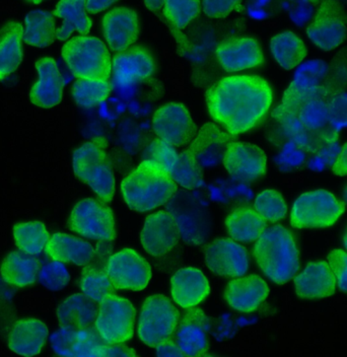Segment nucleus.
<instances>
[{
  "label": "nucleus",
  "instance_id": "27",
  "mask_svg": "<svg viewBox=\"0 0 347 357\" xmlns=\"http://www.w3.org/2000/svg\"><path fill=\"white\" fill-rule=\"evenodd\" d=\"M48 335V328L42 321L22 319L11 327L8 338V348L19 356H37L43 350Z\"/></svg>",
  "mask_w": 347,
  "mask_h": 357
},
{
  "label": "nucleus",
  "instance_id": "46",
  "mask_svg": "<svg viewBox=\"0 0 347 357\" xmlns=\"http://www.w3.org/2000/svg\"><path fill=\"white\" fill-rule=\"evenodd\" d=\"M328 263L335 276L337 287L347 292V253L342 250H333L329 253Z\"/></svg>",
  "mask_w": 347,
  "mask_h": 357
},
{
  "label": "nucleus",
  "instance_id": "17",
  "mask_svg": "<svg viewBox=\"0 0 347 357\" xmlns=\"http://www.w3.org/2000/svg\"><path fill=\"white\" fill-rule=\"evenodd\" d=\"M223 162L232 178L243 182L258 180L267 169V156L263 149L249 142H230L226 147Z\"/></svg>",
  "mask_w": 347,
  "mask_h": 357
},
{
  "label": "nucleus",
  "instance_id": "25",
  "mask_svg": "<svg viewBox=\"0 0 347 357\" xmlns=\"http://www.w3.org/2000/svg\"><path fill=\"white\" fill-rule=\"evenodd\" d=\"M172 298L183 309L195 307L207 298L210 292L207 276L194 267L178 270L171 279Z\"/></svg>",
  "mask_w": 347,
  "mask_h": 357
},
{
  "label": "nucleus",
  "instance_id": "51",
  "mask_svg": "<svg viewBox=\"0 0 347 357\" xmlns=\"http://www.w3.org/2000/svg\"><path fill=\"white\" fill-rule=\"evenodd\" d=\"M165 0H145V6L147 10L154 11H158L163 8Z\"/></svg>",
  "mask_w": 347,
  "mask_h": 357
},
{
  "label": "nucleus",
  "instance_id": "18",
  "mask_svg": "<svg viewBox=\"0 0 347 357\" xmlns=\"http://www.w3.org/2000/svg\"><path fill=\"white\" fill-rule=\"evenodd\" d=\"M180 229L171 212L162 211L147 216L141 231L143 249L152 256H163L178 244Z\"/></svg>",
  "mask_w": 347,
  "mask_h": 357
},
{
  "label": "nucleus",
  "instance_id": "20",
  "mask_svg": "<svg viewBox=\"0 0 347 357\" xmlns=\"http://www.w3.org/2000/svg\"><path fill=\"white\" fill-rule=\"evenodd\" d=\"M103 33L110 48L119 53L135 43L140 33V21L135 10L117 8L103 17Z\"/></svg>",
  "mask_w": 347,
  "mask_h": 357
},
{
  "label": "nucleus",
  "instance_id": "4",
  "mask_svg": "<svg viewBox=\"0 0 347 357\" xmlns=\"http://www.w3.org/2000/svg\"><path fill=\"white\" fill-rule=\"evenodd\" d=\"M107 146L106 138L101 136L80 145L73 153V166L76 177L101 200L110 203L115 194V177Z\"/></svg>",
  "mask_w": 347,
  "mask_h": 357
},
{
  "label": "nucleus",
  "instance_id": "11",
  "mask_svg": "<svg viewBox=\"0 0 347 357\" xmlns=\"http://www.w3.org/2000/svg\"><path fill=\"white\" fill-rule=\"evenodd\" d=\"M71 231L98 241H113L116 238L115 218L113 211L102 200L87 198L73 207L69 216Z\"/></svg>",
  "mask_w": 347,
  "mask_h": 357
},
{
  "label": "nucleus",
  "instance_id": "14",
  "mask_svg": "<svg viewBox=\"0 0 347 357\" xmlns=\"http://www.w3.org/2000/svg\"><path fill=\"white\" fill-rule=\"evenodd\" d=\"M106 271L117 289L140 291L152 278L147 261L132 249H124L110 257Z\"/></svg>",
  "mask_w": 347,
  "mask_h": 357
},
{
  "label": "nucleus",
  "instance_id": "8",
  "mask_svg": "<svg viewBox=\"0 0 347 357\" xmlns=\"http://www.w3.org/2000/svg\"><path fill=\"white\" fill-rule=\"evenodd\" d=\"M178 309L163 294H154L143 303L141 309L138 336L145 344L156 347L172 338L179 325Z\"/></svg>",
  "mask_w": 347,
  "mask_h": 357
},
{
  "label": "nucleus",
  "instance_id": "24",
  "mask_svg": "<svg viewBox=\"0 0 347 357\" xmlns=\"http://www.w3.org/2000/svg\"><path fill=\"white\" fill-rule=\"evenodd\" d=\"M268 294L270 287L263 278L251 274L228 282L225 289V300L236 311L252 312L260 307Z\"/></svg>",
  "mask_w": 347,
  "mask_h": 357
},
{
  "label": "nucleus",
  "instance_id": "40",
  "mask_svg": "<svg viewBox=\"0 0 347 357\" xmlns=\"http://www.w3.org/2000/svg\"><path fill=\"white\" fill-rule=\"evenodd\" d=\"M255 211L270 222H277L283 220L288 213L286 201L279 192L265 190L261 192L255 200Z\"/></svg>",
  "mask_w": 347,
  "mask_h": 357
},
{
  "label": "nucleus",
  "instance_id": "39",
  "mask_svg": "<svg viewBox=\"0 0 347 357\" xmlns=\"http://www.w3.org/2000/svg\"><path fill=\"white\" fill-rule=\"evenodd\" d=\"M163 15L170 26L183 30L200 15L199 0H165Z\"/></svg>",
  "mask_w": 347,
  "mask_h": 357
},
{
  "label": "nucleus",
  "instance_id": "29",
  "mask_svg": "<svg viewBox=\"0 0 347 357\" xmlns=\"http://www.w3.org/2000/svg\"><path fill=\"white\" fill-rule=\"evenodd\" d=\"M41 263L37 258L24 252H10L6 256L0 267L4 282L11 287H24L35 284L39 278Z\"/></svg>",
  "mask_w": 347,
  "mask_h": 357
},
{
  "label": "nucleus",
  "instance_id": "2",
  "mask_svg": "<svg viewBox=\"0 0 347 357\" xmlns=\"http://www.w3.org/2000/svg\"><path fill=\"white\" fill-rule=\"evenodd\" d=\"M173 176L162 166L145 160L121 184V193L132 211H151L165 205L176 194Z\"/></svg>",
  "mask_w": 347,
  "mask_h": 357
},
{
  "label": "nucleus",
  "instance_id": "32",
  "mask_svg": "<svg viewBox=\"0 0 347 357\" xmlns=\"http://www.w3.org/2000/svg\"><path fill=\"white\" fill-rule=\"evenodd\" d=\"M228 234L237 242H254L266 229V220L255 209L244 206L235 209L226 218Z\"/></svg>",
  "mask_w": 347,
  "mask_h": 357
},
{
  "label": "nucleus",
  "instance_id": "52",
  "mask_svg": "<svg viewBox=\"0 0 347 357\" xmlns=\"http://www.w3.org/2000/svg\"><path fill=\"white\" fill-rule=\"evenodd\" d=\"M308 1L313 4H320L323 0H308Z\"/></svg>",
  "mask_w": 347,
  "mask_h": 357
},
{
  "label": "nucleus",
  "instance_id": "42",
  "mask_svg": "<svg viewBox=\"0 0 347 357\" xmlns=\"http://www.w3.org/2000/svg\"><path fill=\"white\" fill-rule=\"evenodd\" d=\"M69 279L71 276L66 266L58 261L47 263L40 270L39 281L41 284L54 291L64 289L68 284Z\"/></svg>",
  "mask_w": 347,
  "mask_h": 357
},
{
  "label": "nucleus",
  "instance_id": "23",
  "mask_svg": "<svg viewBox=\"0 0 347 357\" xmlns=\"http://www.w3.org/2000/svg\"><path fill=\"white\" fill-rule=\"evenodd\" d=\"M105 344L93 326L80 330L62 327L52 337L53 349L59 356L100 357Z\"/></svg>",
  "mask_w": 347,
  "mask_h": 357
},
{
  "label": "nucleus",
  "instance_id": "34",
  "mask_svg": "<svg viewBox=\"0 0 347 357\" xmlns=\"http://www.w3.org/2000/svg\"><path fill=\"white\" fill-rule=\"evenodd\" d=\"M270 50L277 63L286 70L301 66L308 55L303 40L290 31L274 36L270 41Z\"/></svg>",
  "mask_w": 347,
  "mask_h": 357
},
{
  "label": "nucleus",
  "instance_id": "44",
  "mask_svg": "<svg viewBox=\"0 0 347 357\" xmlns=\"http://www.w3.org/2000/svg\"><path fill=\"white\" fill-rule=\"evenodd\" d=\"M327 99L329 122L337 131L347 127V93L344 91L330 93Z\"/></svg>",
  "mask_w": 347,
  "mask_h": 357
},
{
  "label": "nucleus",
  "instance_id": "33",
  "mask_svg": "<svg viewBox=\"0 0 347 357\" xmlns=\"http://www.w3.org/2000/svg\"><path fill=\"white\" fill-rule=\"evenodd\" d=\"M55 17L64 20L56 31L60 41L68 39L73 32L87 35L91 29V20L87 15V0H59L54 10Z\"/></svg>",
  "mask_w": 347,
  "mask_h": 357
},
{
  "label": "nucleus",
  "instance_id": "3",
  "mask_svg": "<svg viewBox=\"0 0 347 357\" xmlns=\"http://www.w3.org/2000/svg\"><path fill=\"white\" fill-rule=\"evenodd\" d=\"M253 254L261 271L277 284L288 282L299 271V250L295 236L282 225L265 229L257 240Z\"/></svg>",
  "mask_w": 347,
  "mask_h": 357
},
{
  "label": "nucleus",
  "instance_id": "54",
  "mask_svg": "<svg viewBox=\"0 0 347 357\" xmlns=\"http://www.w3.org/2000/svg\"><path fill=\"white\" fill-rule=\"evenodd\" d=\"M344 245H346V250H347V231L346 234H344Z\"/></svg>",
  "mask_w": 347,
  "mask_h": 357
},
{
  "label": "nucleus",
  "instance_id": "53",
  "mask_svg": "<svg viewBox=\"0 0 347 357\" xmlns=\"http://www.w3.org/2000/svg\"><path fill=\"white\" fill-rule=\"evenodd\" d=\"M29 2H31V3H41L42 1H44V0H28Z\"/></svg>",
  "mask_w": 347,
  "mask_h": 357
},
{
  "label": "nucleus",
  "instance_id": "35",
  "mask_svg": "<svg viewBox=\"0 0 347 357\" xmlns=\"http://www.w3.org/2000/svg\"><path fill=\"white\" fill-rule=\"evenodd\" d=\"M54 17L49 11L36 10L26 17L24 40L30 46L46 48L56 39Z\"/></svg>",
  "mask_w": 347,
  "mask_h": 357
},
{
  "label": "nucleus",
  "instance_id": "7",
  "mask_svg": "<svg viewBox=\"0 0 347 357\" xmlns=\"http://www.w3.org/2000/svg\"><path fill=\"white\" fill-rule=\"evenodd\" d=\"M328 66L321 60H312L300 67L295 78L284 91L281 104L273 111L272 117L277 121L297 115L304 102L319 96H328L325 82Z\"/></svg>",
  "mask_w": 347,
  "mask_h": 357
},
{
  "label": "nucleus",
  "instance_id": "6",
  "mask_svg": "<svg viewBox=\"0 0 347 357\" xmlns=\"http://www.w3.org/2000/svg\"><path fill=\"white\" fill-rule=\"evenodd\" d=\"M235 136L223 132L214 123H207L201 127L191 144L179 155L178 164L172 176L177 184L186 189H195L203 183V167L200 158L205 151L216 145H228L234 142Z\"/></svg>",
  "mask_w": 347,
  "mask_h": 357
},
{
  "label": "nucleus",
  "instance_id": "37",
  "mask_svg": "<svg viewBox=\"0 0 347 357\" xmlns=\"http://www.w3.org/2000/svg\"><path fill=\"white\" fill-rule=\"evenodd\" d=\"M80 289L89 298L100 303L109 294H113L117 289L114 287L106 269L86 265L80 278Z\"/></svg>",
  "mask_w": 347,
  "mask_h": 357
},
{
  "label": "nucleus",
  "instance_id": "1",
  "mask_svg": "<svg viewBox=\"0 0 347 357\" xmlns=\"http://www.w3.org/2000/svg\"><path fill=\"white\" fill-rule=\"evenodd\" d=\"M272 100V86L255 75L225 77L207 91L210 115L234 136L258 125L267 115Z\"/></svg>",
  "mask_w": 347,
  "mask_h": 357
},
{
  "label": "nucleus",
  "instance_id": "15",
  "mask_svg": "<svg viewBox=\"0 0 347 357\" xmlns=\"http://www.w3.org/2000/svg\"><path fill=\"white\" fill-rule=\"evenodd\" d=\"M203 253L210 271L223 278H239L249 268L247 250L230 238H216L205 245Z\"/></svg>",
  "mask_w": 347,
  "mask_h": 357
},
{
  "label": "nucleus",
  "instance_id": "16",
  "mask_svg": "<svg viewBox=\"0 0 347 357\" xmlns=\"http://www.w3.org/2000/svg\"><path fill=\"white\" fill-rule=\"evenodd\" d=\"M156 69L154 56L147 47L140 45L117 53L112 62L114 82L120 88H131L149 79Z\"/></svg>",
  "mask_w": 347,
  "mask_h": 357
},
{
  "label": "nucleus",
  "instance_id": "19",
  "mask_svg": "<svg viewBox=\"0 0 347 357\" xmlns=\"http://www.w3.org/2000/svg\"><path fill=\"white\" fill-rule=\"evenodd\" d=\"M217 61L228 73L255 68L264 63L263 51L254 38H230L216 47Z\"/></svg>",
  "mask_w": 347,
  "mask_h": 357
},
{
  "label": "nucleus",
  "instance_id": "38",
  "mask_svg": "<svg viewBox=\"0 0 347 357\" xmlns=\"http://www.w3.org/2000/svg\"><path fill=\"white\" fill-rule=\"evenodd\" d=\"M112 86L108 80L78 78L73 86V97L78 106L91 108L108 99Z\"/></svg>",
  "mask_w": 347,
  "mask_h": 357
},
{
  "label": "nucleus",
  "instance_id": "21",
  "mask_svg": "<svg viewBox=\"0 0 347 357\" xmlns=\"http://www.w3.org/2000/svg\"><path fill=\"white\" fill-rule=\"evenodd\" d=\"M209 319L198 307H189L177 328V343L184 356H205L208 350Z\"/></svg>",
  "mask_w": 347,
  "mask_h": 357
},
{
  "label": "nucleus",
  "instance_id": "12",
  "mask_svg": "<svg viewBox=\"0 0 347 357\" xmlns=\"http://www.w3.org/2000/svg\"><path fill=\"white\" fill-rule=\"evenodd\" d=\"M311 41L324 51L337 48L347 36V15L337 0H323L307 28Z\"/></svg>",
  "mask_w": 347,
  "mask_h": 357
},
{
  "label": "nucleus",
  "instance_id": "49",
  "mask_svg": "<svg viewBox=\"0 0 347 357\" xmlns=\"http://www.w3.org/2000/svg\"><path fill=\"white\" fill-rule=\"evenodd\" d=\"M332 172L337 176H347V142L342 146L333 164Z\"/></svg>",
  "mask_w": 347,
  "mask_h": 357
},
{
  "label": "nucleus",
  "instance_id": "31",
  "mask_svg": "<svg viewBox=\"0 0 347 357\" xmlns=\"http://www.w3.org/2000/svg\"><path fill=\"white\" fill-rule=\"evenodd\" d=\"M22 38L21 22L11 21L0 30V80L10 77L21 66Z\"/></svg>",
  "mask_w": 347,
  "mask_h": 357
},
{
  "label": "nucleus",
  "instance_id": "43",
  "mask_svg": "<svg viewBox=\"0 0 347 357\" xmlns=\"http://www.w3.org/2000/svg\"><path fill=\"white\" fill-rule=\"evenodd\" d=\"M347 86V52L338 53L331 69L328 68L325 82L327 95L342 91Z\"/></svg>",
  "mask_w": 347,
  "mask_h": 357
},
{
  "label": "nucleus",
  "instance_id": "47",
  "mask_svg": "<svg viewBox=\"0 0 347 357\" xmlns=\"http://www.w3.org/2000/svg\"><path fill=\"white\" fill-rule=\"evenodd\" d=\"M104 356H138L135 350L121 344H105L101 351L100 357Z\"/></svg>",
  "mask_w": 347,
  "mask_h": 357
},
{
  "label": "nucleus",
  "instance_id": "36",
  "mask_svg": "<svg viewBox=\"0 0 347 357\" xmlns=\"http://www.w3.org/2000/svg\"><path fill=\"white\" fill-rule=\"evenodd\" d=\"M13 238L20 251L36 256L46 249L50 234L43 222L34 220L17 223L13 227Z\"/></svg>",
  "mask_w": 347,
  "mask_h": 357
},
{
  "label": "nucleus",
  "instance_id": "9",
  "mask_svg": "<svg viewBox=\"0 0 347 357\" xmlns=\"http://www.w3.org/2000/svg\"><path fill=\"white\" fill-rule=\"evenodd\" d=\"M346 211L344 202L326 190L307 192L295 200L290 214V225L295 229L329 227Z\"/></svg>",
  "mask_w": 347,
  "mask_h": 357
},
{
  "label": "nucleus",
  "instance_id": "45",
  "mask_svg": "<svg viewBox=\"0 0 347 357\" xmlns=\"http://www.w3.org/2000/svg\"><path fill=\"white\" fill-rule=\"evenodd\" d=\"M205 15L212 19H223L234 11L243 10V0H202Z\"/></svg>",
  "mask_w": 347,
  "mask_h": 357
},
{
  "label": "nucleus",
  "instance_id": "41",
  "mask_svg": "<svg viewBox=\"0 0 347 357\" xmlns=\"http://www.w3.org/2000/svg\"><path fill=\"white\" fill-rule=\"evenodd\" d=\"M145 160L156 162L172 175L178 164L179 155L175 151L173 145L168 144L161 138H156L145 151Z\"/></svg>",
  "mask_w": 347,
  "mask_h": 357
},
{
  "label": "nucleus",
  "instance_id": "22",
  "mask_svg": "<svg viewBox=\"0 0 347 357\" xmlns=\"http://www.w3.org/2000/svg\"><path fill=\"white\" fill-rule=\"evenodd\" d=\"M37 82L30 91V100L35 106L50 109L60 104L64 95V82L53 58L43 57L35 64Z\"/></svg>",
  "mask_w": 347,
  "mask_h": 357
},
{
  "label": "nucleus",
  "instance_id": "10",
  "mask_svg": "<svg viewBox=\"0 0 347 357\" xmlns=\"http://www.w3.org/2000/svg\"><path fill=\"white\" fill-rule=\"evenodd\" d=\"M135 314L131 301L115 294H109L98 305L96 329L108 344L126 342L133 336Z\"/></svg>",
  "mask_w": 347,
  "mask_h": 357
},
{
  "label": "nucleus",
  "instance_id": "30",
  "mask_svg": "<svg viewBox=\"0 0 347 357\" xmlns=\"http://www.w3.org/2000/svg\"><path fill=\"white\" fill-rule=\"evenodd\" d=\"M96 301L84 294L68 296L57 309V318L61 327L80 330L91 327L98 314Z\"/></svg>",
  "mask_w": 347,
  "mask_h": 357
},
{
  "label": "nucleus",
  "instance_id": "28",
  "mask_svg": "<svg viewBox=\"0 0 347 357\" xmlns=\"http://www.w3.org/2000/svg\"><path fill=\"white\" fill-rule=\"evenodd\" d=\"M46 254L53 261L77 266H86L95 256L93 245L82 238L71 234L57 233L53 234L46 245Z\"/></svg>",
  "mask_w": 347,
  "mask_h": 357
},
{
  "label": "nucleus",
  "instance_id": "55",
  "mask_svg": "<svg viewBox=\"0 0 347 357\" xmlns=\"http://www.w3.org/2000/svg\"><path fill=\"white\" fill-rule=\"evenodd\" d=\"M346 201H347V189H346Z\"/></svg>",
  "mask_w": 347,
  "mask_h": 357
},
{
  "label": "nucleus",
  "instance_id": "50",
  "mask_svg": "<svg viewBox=\"0 0 347 357\" xmlns=\"http://www.w3.org/2000/svg\"><path fill=\"white\" fill-rule=\"evenodd\" d=\"M118 0H87V11L89 13H98L106 10Z\"/></svg>",
  "mask_w": 347,
  "mask_h": 357
},
{
  "label": "nucleus",
  "instance_id": "48",
  "mask_svg": "<svg viewBox=\"0 0 347 357\" xmlns=\"http://www.w3.org/2000/svg\"><path fill=\"white\" fill-rule=\"evenodd\" d=\"M156 356H184L178 343L170 338L156 346Z\"/></svg>",
  "mask_w": 347,
  "mask_h": 357
},
{
  "label": "nucleus",
  "instance_id": "13",
  "mask_svg": "<svg viewBox=\"0 0 347 357\" xmlns=\"http://www.w3.org/2000/svg\"><path fill=\"white\" fill-rule=\"evenodd\" d=\"M152 129L158 138L178 147L190 144L197 134L189 110L181 102H169L154 112Z\"/></svg>",
  "mask_w": 347,
  "mask_h": 357
},
{
  "label": "nucleus",
  "instance_id": "26",
  "mask_svg": "<svg viewBox=\"0 0 347 357\" xmlns=\"http://www.w3.org/2000/svg\"><path fill=\"white\" fill-rule=\"evenodd\" d=\"M335 287L334 274L325 261L310 263L295 278V292L302 298H328L334 294Z\"/></svg>",
  "mask_w": 347,
  "mask_h": 357
},
{
  "label": "nucleus",
  "instance_id": "5",
  "mask_svg": "<svg viewBox=\"0 0 347 357\" xmlns=\"http://www.w3.org/2000/svg\"><path fill=\"white\" fill-rule=\"evenodd\" d=\"M62 57L77 78L108 80L112 73L111 56L100 39L78 36L62 47Z\"/></svg>",
  "mask_w": 347,
  "mask_h": 357
}]
</instances>
